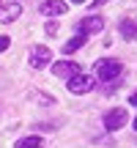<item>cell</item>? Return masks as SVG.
<instances>
[{"instance_id":"3957f363","label":"cell","mask_w":137,"mask_h":148,"mask_svg":"<svg viewBox=\"0 0 137 148\" xmlns=\"http://www.w3.org/2000/svg\"><path fill=\"white\" fill-rule=\"evenodd\" d=\"M93 85H96V82H93V77H90V74H77V77L66 79V88L71 90V93H77V96L93 90Z\"/></svg>"},{"instance_id":"9c48e42d","label":"cell","mask_w":137,"mask_h":148,"mask_svg":"<svg viewBox=\"0 0 137 148\" xmlns=\"http://www.w3.org/2000/svg\"><path fill=\"white\" fill-rule=\"evenodd\" d=\"M85 41H88V36H85V33H77L74 38H68V41L63 44V55H71V52H77L79 47H85Z\"/></svg>"},{"instance_id":"277c9868","label":"cell","mask_w":137,"mask_h":148,"mask_svg":"<svg viewBox=\"0 0 137 148\" xmlns=\"http://www.w3.org/2000/svg\"><path fill=\"white\" fill-rule=\"evenodd\" d=\"M49 60H52V49L49 47H33L30 49V66L33 69H44V66H49Z\"/></svg>"},{"instance_id":"5bb4252c","label":"cell","mask_w":137,"mask_h":148,"mask_svg":"<svg viewBox=\"0 0 137 148\" xmlns=\"http://www.w3.org/2000/svg\"><path fill=\"white\" fill-rule=\"evenodd\" d=\"M107 0H93V8H99V5H104Z\"/></svg>"},{"instance_id":"30bf717a","label":"cell","mask_w":137,"mask_h":148,"mask_svg":"<svg viewBox=\"0 0 137 148\" xmlns=\"http://www.w3.org/2000/svg\"><path fill=\"white\" fill-rule=\"evenodd\" d=\"M121 36L129 38V41H134V38H137V25H134V22H129V19H123L121 22Z\"/></svg>"},{"instance_id":"6da1fadb","label":"cell","mask_w":137,"mask_h":148,"mask_svg":"<svg viewBox=\"0 0 137 148\" xmlns=\"http://www.w3.org/2000/svg\"><path fill=\"white\" fill-rule=\"evenodd\" d=\"M121 71H123L121 60H99V63H96V74H99V79H104V82L118 79Z\"/></svg>"},{"instance_id":"7c38bea8","label":"cell","mask_w":137,"mask_h":148,"mask_svg":"<svg viewBox=\"0 0 137 148\" xmlns=\"http://www.w3.org/2000/svg\"><path fill=\"white\" fill-rule=\"evenodd\" d=\"M47 33L55 36V33H58V22H47Z\"/></svg>"},{"instance_id":"8992f818","label":"cell","mask_w":137,"mask_h":148,"mask_svg":"<svg viewBox=\"0 0 137 148\" xmlns=\"http://www.w3.org/2000/svg\"><path fill=\"white\" fill-rule=\"evenodd\" d=\"M101 30H104V19H101V16H85V19L82 22H79V33H88V36H90V33H101Z\"/></svg>"},{"instance_id":"4fadbf2b","label":"cell","mask_w":137,"mask_h":148,"mask_svg":"<svg viewBox=\"0 0 137 148\" xmlns=\"http://www.w3.org/2000/svg\"><path fill=\"white\" fill-rule=\"evenodd\" d=\"M8 36H0V52H5V49H8Z\"/></svg>"},{"instance_id":"ba28073f","label":"cell","mask_w":137,"mask_h":148,"mask_svg":"<svg viewBox=\"0 0 137 148\" xmlns=\"http://www.w3.org/2000/svg\"><path fill=\"white\" fill-rule=\"evenodd\" d=\"M16 16H22V3H0V19L3 22H14Z\"/></svg>"},{"instance_id":"7a4b0ae2","label":"cell","mask_w":137,"mask_h":148,"mask_svg":"<svg viewBox=\"0 0 137 148\" xmlns=\"http://www.w3.org/2000/svg\"><path fill=\"white\" fill-rule=\"evenodd\" d=\"M129 121V112L123 110V107H115V110H110L104 115V129L107 132H118V129H123Z\"/></svg>"},{"instance_id":"2e32d148","label":"cell","mask_w":137,"mask_h":148,"mask_svg":"<svg viewBox=\"0 0 137 148\" xmlns=\"http://www.w3.org/2000/svg\"><path fill=\"white\" fill-rule=\"evenodd\" d=\"M71 3H85V0H71Z\"/></svg>"},{"instance_id":"9a60e30c","label":"cell","mask_w":137,"mask_h":148,"mask_svg":"<svg viewBox=\"0 0 137 148\" xmlns=\"http://www.w3.org/2000/svg\"><path fill=\"white\" fill-rule=\"evenodd\" d=\"M132 107H137V93H134V96H132Z\"/></svg>"},{"instance_id":"8fae6325","label":"cell","mask_w":137,"mask_h":148,"mask_svg":"<svg viewBox=\"0 0 137 148\" xmlns=\"http://www.w3.org/2000/svg\"><path fill=\"white\" fill-rule=\"evenodd\" d=\"M16 148H44V140L41 137H25L16 143Z\"/></svg>"},{"instance_id":"52a82bcc","label":"cell","mask_w":137,"mask_h":148,"mask_svg":"<svg viewBox=\"0 0 137 148\" xmlns=\"http://www.w3.org/2000/svg\"><path fill=\"white\" fill-rule=\"evenodd\" d=\"M41 14L44 16H60V14H66V3L63 0H44L41 3Z\"/></svg>"},{"instance_id":"5b68a950","label":"cell","mask_w":137,"mask_h":148,"mask_svg":"<svg viewBox=\"0 0 137 148\" xmlns=\"http://www.w3.org/2000/svg\"><path fill=\"white\" fill-rule=\"evenodd\" d=\"M52 74L60 77V79H71V77L79 74V66L74 63V60H58V63L52 66Z\"/></svg>"},{"instance_id":"e0dca14e","label":"cell","mask_w":137,"mask_h":148,"mask_svg":"<svg viewBox=\"0 0 137 148\" xmlns=\"http://www.w3.org/2000/svg\"><path fill=\"white\" fill-rule=\"evenodd\" d=\"M132 126H134V129H137V118H134V123H132Z\"/></svg>"}]
</instances>
